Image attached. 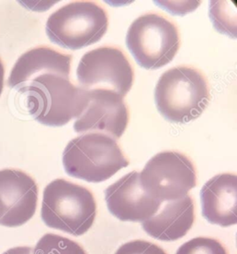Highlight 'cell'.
Masks as SVG:
<instances>
[{"label":"cell","instance_id":"10","mask_svg":"<svg viewBox=\"0 0 237 254\" xmlns=\"http://www.w3.org/2000/svg\"><path fill=\"white\" fill-rule=\"evenodd\" d=\"M0 200L4 214L0 225L17 228L30 220L36 211L38 187L34 179L18 169L0 170Z\"/></svg>","mask_w":237,"mask_h":254},{"label":"cell","instance_id":"11","mask_svg":"<svg viewBox=\"0 0 237 254\" xmlns=\"http://www.w3.org/2000/svg\"><path fill=\"white\" fill-rule=\"evenodd\" d=\"M109 211L119 220L145 222L156 214L161 202L143 190L139 173L132 171L105 190Z\"/></svg>","mask_w":237,"mask_h":254},{"label":"cell","instance_id":"18","mask_svg":"<svg viewBox=\"0 0 237 254\" xmlns=\"http://www.w3.org/2000/svg\"><path fill=\"white\" fill-rule=\"evenodd\" d=\"M33 249L31 247H15L9 249L3 254H32Z\"/></svg>","mask_w":237,"mask_h":254},{"label":"cell","instance_id":"20","mask_svg":"<svg viewBox=\"0 0 237 254\" xmlns=\"http://www.w3.org/2000/svg\"><path fill=\"white\" fill-rule=\"evenodd\" d=\"M3 214H4V207H3L2 201L0 200V219H1V217L3 216Z\"/></svg>","mask_w":237,"mask_h":254},{"label":"cell","instance_id":"16","mask_svg":"<svg viewBox=\"0 0 237 254\" xmlns=\"http://www.w3.org/2000/svg\"><path fill=\"white\" fill-rule=\"evenodd\" d=\"M176 254H227V252L217 240L198 237L183 243Z\"/></svg>","mask_w":237,"mask_h":254},{"label":"cell","instance_id":"6","mask_svg":"<svg viewBox=\"0 0 237 254\" xmlns=\"http://www.w3.org/2000/svg\"><path fill=\"white\" fill-rule=\"evenodd\" d=\"M129 50L147 69H158L174 59L181 45L176 25L161 14L149 12L138 17L126 35Z\"/></svg>","mask_w":237,"mask_h":254},{"label":"cell","instance_id":"12","mask_svg":"<svg viewBox=\"0 0 237 254\" xmlns=\"http://www.w3.org/2000/svg\"><path fill=\"white\" fill-rule=\"evenodd\" d=\"M200 198L202 214L210 224L224 228L237 225V175L224 173L211 178L201 189Z\"/></svg>","mask_w":237,"mask_h":254},{"label":"cell","instance_id":"7","mask_svg":"<svg viewBox=\"0 0 237 254\" xmlns=\"http://www.w3.org/2000/svg\"><path fill=\"white\" fill-rule=\"evenodd\" d=\"M139 180L151 198L160 202L177 201L197 186V170L185 154L166 151L147 163L139 173Z\"/></svg>","mask_w":237,"mask_h":254},{"label":"cell","instance_id":"14","mask_svg":"<svg viewBox=\"0 0 237 254\" xmlns=\"http://www.w3.org/2000/svg\"><path fill=\"white\" fill-rule=\"evenodd\" d=\"M73 57L48 47H37L22 54L16 61L7 84L17 86L23 80L36 74L54 72L70 78Z\"/></svg>","mask_w":237,"mask_h":254},{"label":"cell","instance_id":"4","mask_svg":"<svg viewBox=\"0 0 237 254\" xmlns=\"http://www.w3.org/2000/svg\"><path fill=\"white\" fill-rule=\"evenodd\" d=\"M66 173L79 180L98 183L128 167L115 139L102 133H85L69 141L62 155Z\"/></svg>","mask_w":237,"mask_h":254},{"label":"cell","instance_id":"15","mask_svg":"<svg viewBox=\"0 0 237 254\" xmlns=\"http://www.w3.org/2000/svg\"><path fill=\"white\" fill-rule=\"evenodd\" d=\"M32 254H87L77 242L60 235L46 234L37 242Z\"/></svg>","mask_w":237,"mask_h":254},{"label":"cell","instance_id":"3","mask_svg":"<svg viewBox=\"0 0 237 254\" xmlns=\"http://www.w3.org/2000/svg\"><path fill=\"white\" fill-rule=\"evenodd\" d=\"M41 216L48 228L75 237L81 236L95 222L94 195L87 188L57 179L44 190Z\"/></svg>","mask_w":237,"mask_h":254},{"label":"cell","instance_id":"5","mask_svg":"<svg viewBox=\"0 0 237 254\" xmlns=\"http://www.w3.org/2000/svg\"><path fill=\"white\" fill-rule=\"evenodd\" d=\"M108 27L104 7L93 1H75L49 16L46 32L56 45L77 50L101 40Z\"/></svg>","mask_w":237,"mask_h":254},{"label":"cell","instance_id":"8","mask_svg":"<svg viewBox=\"0 0 237 254\" xmlns=\"http://www.w3.org/2000/svg\"><path fill=\"white\" fill-rule=\"evenodd\" d=\"M81 89H108L125 97L132 89L135 72L120 48L101 47L84 54L77 67Z\"/></svg>","mask_w":237,"mask_h":254},{"label":"cell","instance_id":"19","mask_svg":"<svg viewBox=\"0 0 237 254\" xmlns=\"http://www.w3.org/2000/svg\"><path fill=\"white\" fill-rule=\"evenodd\" d=\"M4 76H5V68L2 61L0 60V95L2 94L3 87H4Z\"/></svg>","mask_w":237,"mask_h":254},{"label":"cell","instance_id":"2","mask_svg":"<svg viewBox=\"0 0 237 254\" xmlns=\"http://www.w3.org/2000/svg\"><path fill=\"white\" fill-rule=\"evenodd\" d=\"M158 110L173 123H187L199 118L210 101L207 78L199 69L179 66L160 76L155 89Z\"/></svg>","mask_w":237,"mask_h":254},{"label":"cell","instance_id":"17","mask_svg":"<svg viewBox=\"0 0 237 254\" xmlns=\"http://www.w3.org/2000/svg\"><path fill=\"white\" fill-rule=\"evenodd\" d=\"M115 254H167L158 245L146 241H129L118 249Z\"/></svg>","mask_w":237,"mask_h":254},{"label":"cell","instance_id":"9","mask_svg":"<svg viewBox=\"0 0 237 254\" xmlns=\"http://www.w3.org/2000/svg\"><path fill=\"white\" fill-rule=\"evenodd\" d=\"M87 92V105L75 121V131L102 133L120 139L126 130L130 119L124 97L108 89H94Z\"/></svg>","mask_w":237,"mask_h":254},{"label":"cell","instance_id":"13","mask_svg":"<svg viewBox=\"0 0 237 254\" xmlns=\"http://www.w3.org/2000/svg\"><path fill=\"white\" fill-rule=\"evenodd\" d=\"M195 222L194 201L190 196L168 202L159 214L143 222L148 234L158 241H174L182 239Z\"/></svg>","mask_w":237,"mask_h":254},{"label":"cell","instance_id":"1","mask_svg":"<svg viewBox=\"0 0 237 254\" xmlns=\"http://www.w3.org/2000/svg\"><path fill=\"white\" fill-rule=\"evenodd\" d=\"M14 89L25 95L29 113L34 120L51 127H61L77 119L88 101L87 91L54 72L36 74Z\"/></svg>","mask_w":237,"mask_h":254}]
</instances>
